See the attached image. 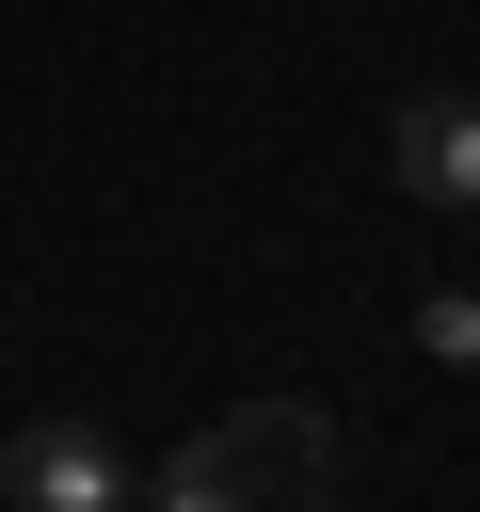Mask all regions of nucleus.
I'll use <instances>...</instances> for the list:
<instances>
[{
	"label": "nucleus",
	"mask_w": 480,
	"mask_h": 512,
	"mask_svg": "<svg viewBox=\"0 0 480 512\" xmlns=\"http://www.w3.org/2000/svg\"><path fill=\"white\" fill-rule=\"evenodd\" d=\"M128 512H256V496H240V464H224V432H192V448H176V464H160V480H144Z\"/></svg>",
	"instance_id": "20e7f679"
},
{
	"label": "nucleus",
	"mask_w": 480,
	"mask_h": 512,
	"mask_svg": "<svg viewBox=\"0 0 480 512\" xmlns=\"http://www.w3.org/2000/svg\"><path fill=\"white\" fill-rule=\"evenodd\" d=\"M208 432H224V464H240L256 512H336V416H320V400H240V416H208Z\"/></svg>",
	"instance_id": "f257e3e1"
},
{
	"label": "nucleus",
	"mask_w": 480,
	"mask_h": 512,
	"mask_svg": "<svg viewBox=\"0 0 480 512\" xmlns=\"http://www.w3.org/2000/svg\"><path fill=\"white\" fill-rule=\"evenodd\" d=\"M384 176H400L416 208H480V96H400Z\"/></svg>",
	"instance_id": "7ed1b4c3"
},
{
	"label": "nucleus",
	"mask_w": 480,
	"mask_h": 512,
	"mask_svg": "<svg viewBox=\"0 0 480 512\" xmlns=\"http://www.w3.org/2000/svg\"><path fill=\"white\" fill-rule=\"evenodd\" d=\"M0 496H16V512H128L144 480H128V448H112L96 416H32V432L0 448Z\"/></svg>",
	"instance_id": "f03ea898"
},
{
	"label": "nucleus",
	"mask_w": 480,
	"mask_h": 512,
	"mask_svg": "<svg viewBox=\"0 0 480 512\" xmlns=\"http://www.w3.org/2000/svg\"><path fill=\"white\" fill-rule=\"evenodd\" d=\"M416 352H432V368H480V288H432V304H416Z\"/></svg>",
	"instance_id": "39448f33"
}]
</instances>
